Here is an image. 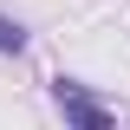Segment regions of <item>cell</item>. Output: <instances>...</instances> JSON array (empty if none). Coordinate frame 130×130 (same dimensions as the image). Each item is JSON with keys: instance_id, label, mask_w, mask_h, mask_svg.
<instances>
[{"instance_id": "6da1fadb", "label": "cell", "mask_w": 130, "mask_h": 130, "mask_svg": "<svg viewBox=\"0 0 130 130\" xmlns=\"http://www.w3.org/2000/svg\"><path fill=\"white\" fill-rule=\"evenodd\" d=\"M52 104L65 111L72 130H117V111H111V104H98V91L78 85V78H52Z\"/></svg>"}, {"instance_id": "7a4b0ae2", "label": "cell", "mask_w": 130, "mask_h": 130, "mask_svg": "<svg viewBox=\"0 0 130 130\" xmlns=\"http://www.w3.org/2000/svg\"><path fill=\"white\" fill-rule=\"evenodd\" d=\"M0 52H26V26L0 13Z\"/></svg>"}]
</instances>
